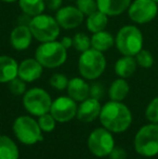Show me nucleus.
I'll list each match as a JSON object with an SVG mask.
<instances>
[{
	"mask_svg": "<svg viewBox=\"0 0 158 159\" xmlns=\"http://www.w3.org/2000/svg\"><path fill=\"white\" fill-rule=\"evenodd\" d=\"M99 119L102 126L112 133H121L132 124V113L122 102L110 101L102 106Z\"/></svg>",
	"mask_w": 158,
	"mask_h": 159,
	"instance_id": "1",
	"label": "nucleus"
},
{
	"mask_svg": "<svg viewBox=\"0 0 158 159\" xmlns=\"http://www.w3.org/2000/svg\"><path fill=\"white\" fill-rule=\"evenodd\" d=\"M144 38L135 25H124L115 36V47L121 55L135 57L143 49Z\"/></svg>",
	"mask_w": 158,
	"mask_h": 159,
	"instance_id": "2",
	"label": "nucleus"
},
{
	"mask_svg": "<svg viewBox=\"0 0 158 159\" xmlns=\"http://www.w3.org/2000/svg\"><path fill=\"white\" fill-rule=\"evenodd\" d=\"M35 59L43 68H57L67 60V49L57 40L41 42L36 49Z\"/></svg>",
	"mask_w": 158,
	"mask_h": 159,
	"instance_id": "3",
	"label": "nucleus"
},
{
	"mask_svg": "<svg viewBox=\"0 0 158 159\" xmlns=\"http://www.w3.org/2000/svg\"><path fill=\"white\" fill-rule=\"evenodd\" d=\"M105 68L106 59L103 52L92 48L81 52L78 60V70L82 78L95 80L103 75Z\"/></svg>",
	"mask_w": 158,
	"mask_h": 159,
	"instance_id": "4",
	"label": "nucleus"
},
{
	"mask_svg": "<svg viewBox=\"0 0 158 159\" xmlns=\"http://www.w3.org/2000/svg\"><path fill=\"white\" fill-rule=\"evenodd\" d=\"M28 27L33 34V37L39 42L56 40L61 32V26L59 25L55 16L53 17L44 13L30 17Z\"/></svg>",
	"mask_w": 158,
	"mask_h": 159,
	"instance_id": "5",
	"label": "nucleus"
},
{
	"mask_svg": "<svg viewBox=\"0 0 158 159\" xmlns=\"http://www.w3.org/2000/svg\"><path fill=\"white\" fill-rule=\"evenodd\" d=\"M134 151L146 158L158 155V124H150L141 127L133 141Z\"/></svg>",
	"mask_w": 158,
	"mask_h": 159,
	"instance_id": "6",
	"label": "nucleus"
},
{
	"mask_svg": "<svg viewBox=\"0 0 158 159\" xmlns=\"http://www.w3.org/2000/svg\"><path fill=\"white\" fill-rule=\"evenodd\" d=\"M13 133L16 139L25 145H35L43 141L42 130L38 121L30 116H20L13 122Z\"/></svg>",
	"mask_w": 158,
	"mask_h": 159,
	"instance_id": "7",
	"label": "nucleus"
},
{
	"mask_svg": "<svg viewBox=\"0 0 158 159\" xmlns=\"http://www.w3.org/2000/svg\"><path fill=\"white\" fill-rule=\"evenodd\" d=\"M52 100L46 90L41 88H32L23 95V106L30 115L39 116L50 113Z\"/></svg>",
	"mask_w": 158,
	"mask_h": 159,
	"instance_id": "8",
	"label": "nucleus"
},
{
	"mask_svg": "<svg viewBox=\"0 0 158 159\" xmlns=\"http://www.w3.org/2000/svg\"><path fill=\"white\" fill-rule=\"evenodd\" d=\"M88 147L92 155L99 158L106 157L115 147V139L112 132L105 128H97L88 138Z\"/></svg>",
	"mask_w": 158,
	"mask_h": 159,
	"instance_id": "9",
	"label": "nucleus"
},
{
	"mask_svg": "<svg viewBox=\"0 0 158 159\" xmlns=\"http://www.w3.org/2000/svg\"><path fill=\"white\" fill-rule=\"evenodd\" d=\"M127 12L133 23L143 25L156 19L158 4L154 0H133Z\"/></svg>",
	"mask_w": 158,
	"mask_h": 159,
	"instance_id": "10",
	"label": "nucleus"
},
{
	"mask_svg": "<svg viewBox=\"0 0 158 159\" xmlns=\"http://www.w3.org/2000/svg\"><path fill=\"white\" fill-rule=\"evenodd\" d=\"M77 102L70 96H59L52 101L50 114L57 122H68L77 116Z\"/></svg>",
	"mask_w": 158,
	"mask_h": 159,
	"instance_id": "11",
	"label": "nucleus"
},
{
	"mask_svg": "<svg viewBox=\"0 0 158 159\" xmlns=\"http://www.w3.org/2000/svg\"><path fill=\"white\" fill-rule=\"evenodd\" d=\"M59 25L63 30H75L82 24L84 20V15L81 13L77 7L74 6H66L62 7L56 11L55 14Z\"/></svg>",
	"mask_w": 158,
	"mask_h": 159,
	"instance_id": "12",
	"label": "nucleus"
},
{
	"mask_svg": "<svg viewBox=\"0 0 158 159\" xmlns=\"http://www.w3.org/2000/svg\"><path fill=\"white\" fill-rule=\"evenodd\" d=\"M33 34L28 25L21 24L12 30L10 34V43L16 51L27 50L33 41Z\"/></svg>",
	"mask_w": 158,
	"mask_h": 159,
	"instance_id": "13",
	"label": "nucleus"
},
{
	"mask_svg": "<svg viewBox=\"0 0 158 159\" xmlns=\"http://www.w3.org/2000/svg\"><path fill=\"white\" fill-rule=\"evenodd\" d=\"M102 105L100 100L89 96L84 101L80 102L77 109V118L82 122H92L99 118Z\"/></svg>",
	"mask_w": 158,
	"mask_h": 159,
	"instance_id": "14",
	"label": "nucleus"
},
{
	"mask_svg": "<svg viewBox=\"0 0 158 159\" xmlns=\"http://www.w3.org/2000/svg\"><path fill=\"white\" fill-rule=\"evenodd\" d=\"M43 71V66L36 59H25L19 64V75L25 82H33L39 79Z\"/></svg>",
	"mask_w": 158,
	"mask_h": 159,
	"instance_id": "15",
	"label": "nucleus"
},
{
	"mask_svg": "<svg viewBox=\"0 0 158 159\" xmlns=\"http://www.w3.org/2000/svg\"><path fill=\"white\" fill-rule=\"evenodd\" d=\"M66 90L68 96L76 102H82L90 96V86L82 77H74L70 79Z\"/></svg>",
	"mask_w": 158,
	"mask_h": 159,
	"instance_id": "16",
	"label": "nucleus"
},
{
	"mask_svg": "<svg viewBox=\"0 0 158 159\" xmlns=\"http://www.w3.org/2000/svg\"><path fill=\"white\" fill-rule=\"evenodd\" d=\"M132 0H97V10L107 16H117L128 11Z\"/></svg>",
	"mask_w": 158,
	"mask_h": 159,
	"instance_id": "17",
	"label": "nucleus"
},
{
	"mask_svg": "<svg viewBox=\"0 0 158 159\" xmlns=\"http://www.w3.org/2000/svg\"><path fill=\"white\" fill-rule=\"evenodd\" d=\"M19 75V63L13 57L0 55V84H9Z\"/></svg>",
	"mask_w": 158,
	"mask_h": 159,
	"instance_id": "18",
	"label": "nucleus"
},
{
	"mask_svg": "<svg viewBox=\"0 0 158 159\" xmlns=\"http://www.w3.org/2000/svg\"><path fill=\"white\" fill-rule=\"evenodd\" d=\"M138 63L134 57H130V55H122L119 57L115 63V73L119 78H130L133 74L137 71Z\"/></svg>",
	"mask_w": 158,
	"mask_h": 159,
	"instance_id": "19",
	"label": "nucleus"
},
{
	"mask_svg": "<svg viewBox=\"0 0 158 159\" xmlns=\"http://www.w3.org/2000/svg\"><path fill=\"white\" fill-rule=\"evenodd\" d=\"M114 46L115 37L107 30H101V32L92 34L91 36V48L100 52H105Z\"/></svg>",
	"mask_w": 158,
	"mask_h": 159,
	"instance_id": "20",
	"label": "nucleus"
},
{
	"mask_svg": "<svg viewBox=\"0 0 158 159\" xmlns=\"http://www.w3.org/2000/svg\"><path fill=\"white\" fill-rule=\"evenodd\" d=\"M130 92V86L128 81L124 78H119L112 82V84L108 88V96L111 101H117L122 102L128 96Z\"/></svg>",
	"mask_w": 158,
	"mask_h": 159,
	"instance_id": "21",
	"label": "nucleus"
},
{
	"mask_svg": "<svg viewBox=\"0 0 158 159\" xmlns=\"http://www.w3.org/2000/svg\"><path fill=\"white\" fill-rule=\"evenodd\" d=\"M108 24V16L105 13L101 12L100 10H97L92 14L88 15L86 20L87 28L90 33L94 34L97 32H101L106 28Z\"/></svg>",
	"mask_w": 158,
	"mask_h": 159,
	"instance_id": "22",
	"label": "nucleus"
},
{
	"mask_svg": "<svg viewBox=\"0 0 158 159\" xmlns=\"http://www.w3.org/2000/svg\"><path fill=\"white\" fill-rule=\"evenodd\" d=\"M20 152L15 142L7 135H0V159H19Z\"/></svg>",
	"mask_w": 158,
	"mask_h": 159,
	"instance_id": "23",
	"label": "nucleus"
},
{
	"mask_svg": "<svg viewBox=\"0 0 158 159\" xmlns=\"http://www.w3.org/2000/svg\"><path fill=\"white\" fill-rule=\"evenodd\" d=\"M19 6L26 16H36L43 13L46 9L44 0H19Z\"/></svg>",
	"mask_w": 158,
	"mask_h": 159,
	"instance_id": "24",
	"label": "nucleus"
},
{
	"mask_svg": "<svg viewBox=\"0 0 158 159\" xmlns=\"http://www.w3.org/2000/svg\"><path fill=\"white\" fill-rule=\"evenodd\" d=\"M73 48L79 52L88 50L91 48V37L84 33H77L73 37Z\"/></svg>",
	"mask_w": 158,
	"mask_h": 159,
	"instance_id": "25",
	"label": "nucleus"
},
{
	"mask_svg": "<svg viewBox=\"0 0 158 159\" xmlns=\"http://www.w3.org/2000/svg\"><path fill=\"white\" fill-rule=\"evenodd\" d=\"M135 60H137L138 66L142 67V68H151L154 65V57H153L152 52L146 49H142L137 55H135Z\"/></svg>",
	"mask_w": 158,
	"mask_h": 159,
	"instance_id": "26",
	"label": "nucleus"
},
{
	"mask_svg": "<svg viewBox=\"0 0 158 159\" xmlns=\"http://www.w3.org/2000/svg\"><path fill=\"white\" fill-rule=\"evenodd\" d=\"M37 121H38V125L40 129L42 130V132H52L55 129V126H56L57 122L50 113L39 116Z\"/></svg>",
	"mask_w": 158,
	"mask_h": 159,
	"instance_id": "27",
	"label": "nucleus"
},
{
	"mask_svg": "<svg viewBox=\"0 0 158 159\" xmlns=\"http://www.w3.org/2000/svg\"><path fill=\"white\" fill-rule=\"evenodd\" d=\"M76 7L84 16H88L97 10V0H76Z\"/></svg>",
	"mask_w": 158,
	"mask_h": 159,
	"instance_id": "28",
	"label": "nucleus"
},
{
	"mask_svg": "<svg viewBox=\"0 0 158 159\" xmlns=\"http://www.w3.org/2000/svg\"><path fill=\"white\" fill-rule=\"evenodd\" d=\"M68 81L70 80H68V78L65 75L56 73L54 75H52V77L50 78V81L49 82H50V86L53 89H55L57 91H63L67 88Z\"/></svg>",
	"mask_w": 158,
	"mask_h": 159,
	"instance_id": "29",
	"label": "nucleus"
},
{
	"mask_svg": "<svg viewBox=\"0 0 158 159\" xmlns=\"http://www.w3.org/2000/svg\"><path fill=\"white\" fill-rule=\"evenodd\" d=\"M145 117L150 122L158 124V96L153 98L146 106Z\"/></svg>",
	"mask_w": 158,
	"mask_h": 159,
	"instance_id": "30",
	"label": "nucleus"
},
{
	"mask_svg": "<svg viewBox=\"0 0 158 159\" xmlns=\"http://www.w3.org/2000/svg\"><path fill=\"white\" fill-rule=\"evenodd\" d=\"M24 80H22L20 77L14 78L9 82V90L13 95H24V93L27 91V87Z\"/></svg>",
	"mask_w": 158,
	"mask_h": 159,
	"instance_id": "31",
	"label": "nucleus"
},
{
	"mask_svg": "<svg viewBox=\"0 0 158 159\" xmlns=\"http://www.w3.org/2000/svg\"><path fill=\"white\" fill-rule=\"evenodd\" d=\"M103 94H104V88L100 84L95 82V84H92L90 86V96L91 98H97V100H100V98L103 96Z\"/></svg>",
	"mask_w": 158,
	"mask_h": 159,
	"instance_id": "32",
	"label": "nucleus"
},
{
	"mask_svg": "<svg viewBox=\"0 0 158 159\" xmlns=\"http://www.w3.org/2000/svg\"><path fill=\"white\" fill-rule=\"evenodd\" d=\"M108 157L110 159H127V151L122 147L115 146L108 155Z\"/></svg>",
	"mask_w": 158,
	"mask_h": 159,
	"instance_id": "33",
	"label": "nucleus"
},
{
	"mask_svg": "<svg viewBox=\"0 0 158 159\" xmlns=\"http://www.w3.org/2000/svg\"><path fill=\"white\" fill-rule=\"evenodd\" d=\"M46 9H49L51 11H57L60 8H62L63 0H44Z\"/></svg>",
	"mask_w": 158,
	"mask_h": 159,
	"instance_id": "34",
	"label": "nucleus"
},
{
	"mask_svg": "<svg viewBox=\"0 0 158 159\" xmlns=\"http://www.w3.org/2000/svg\"><path fill=\"white\" fill-rule=\"evenodd\" d=\"M61 43L65 47L66 49H70V48H73V38L72 37H68V36H65L63 37L61 40Z\"/></svg>",
	"mask_w": 158,
	"mask_h": 159,
	"instance_id": "35",
	"label": "nucleus"
},
{
	"mask_svg": "<svg viewBox=\"0 0 158 159\" xmlns=\"http://www.w3.org/2000/svg\"><path fill=\"white\" fill-rule=\"evenodd\" d=\"M1 1H3V2H8V3H13V2L19 1V0H1Z\"/></svg>",
	"mask_w": 158,
	"mask_h": 159,
	"instance_id": "36",
	"label": "nucleus"
},
{
	"mask_svg": "<svg viewBox=\"0 0 158 159\" xmlns=\"http://www.w3.org/2000/svg\"><path fill=\"white\" fill-rule=\"evenodd\" d=\"M154 1H155V2H156V3L158 4V0H154Z\"/></svg>",
	"mask_w": 158,
	"mask_h": 159,
	"instance_id": "37",
	"label": "nucleus"
},
{
	"mask_svg": "<svg viewBox=\"0 0 158 159\" xmlns=\"http://www.w3.org/2000/svg\"><path fill=\"white\" fill-rule=\"evenodd\" d=\"M70 1H76V0H70Z\"/></svg>",
	"mask_w": 158,
	"mask_h": 159,
	"instance_id": "38",
	"label": "nucleus"
}]
</instances>
